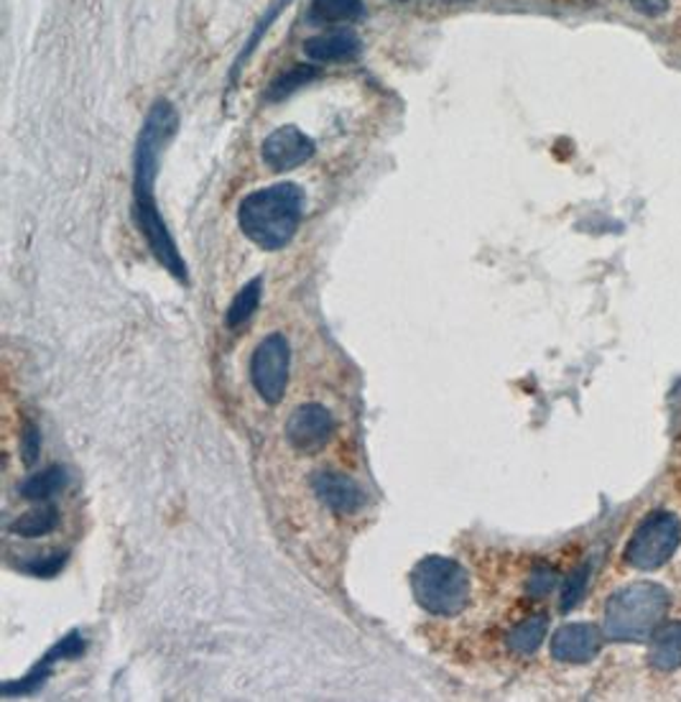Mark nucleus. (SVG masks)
<instances>
[{
  "instance_id": "obj_1",
  "label": "nucleus",
  "mask_w": 681,
  "mask_h": 702,
  "mask_svg": "<svg viewBox=\"0 0 681 702\" xmlns=\"http://www.w3.org/2000/svg\"><path fill=\"white\" fill-rule=\"evenodd\" d=\"M179 126L177 111L168 100H159L146 115L141 138L136 146V174H134V197H136V221L138 228L149 240L151 253L166 268L174 279L187 284V263L177 251V243L168 236V228L161 217L156 204V174H159V153L164 149L168 138Z\"/></svg>"
},
{
  "instance_id": "obj_2",
  "label": "nucleus",
  "mask_w": 681,
  "mask_h": 702,
  "mask_svg": "<svg viewBox=\"0 0 681 702\" xmlns=\"http://www.w3.org/2000/svg\"><path fill=\"white\" fill-rule=\"evenodd\" d=\"M304 215V192L291 181L258 189L240 202L238 223L245 238L266 251H281L297 236Z\"/></svg>"
},
{
  "instance_id": "obj_3",
  "label": "nucleus",
  "mask_w": 681,
  "mask_h": 702,
  "mask_svg": "<svg viewBox=\"0 0 681 702\" xmlns=\"http://www.w3.org/2000/svg\"><path fill=\"white\" fill-rule=\"evenodd\" d=\"M669 611V592L656 582L622 588L605 605V634L615 641H641L656 631Z\"/></svg>"
},
{
  "instance_id": "obj_4",
  "label": "nucleus",
  "mask_w": 681,
  "mask_h": 702,
  "mask_svg": "<svg viewBox=\"0 0 681 702\" xmlns=\"http://www.w3.org/2000/svg\"><path fill=\"white\" fill-rule=\"evenodd\" d=\"M416 603L431 616H459L470 603V575L450 557L429 554L412 569Z\"/></svg>"
},
{
  "instance_id": "obj_5",
  "label": "nucleus",
  "mask_w": 681,
  "mask_h": 702,
  "mask_svg": "<svg viewBox=\"0 0 681 702\" xmlns=\"http://www.w3.org/2000/svg\"><path fill=\"white\" fill-rule=\"evenodd\" d=\"M681 542V522L669 511H654L639 524L626 547V560L635 569H656L671 560Z\"/></svg>"
},
{
  "instance_id": "obj_6",
  "label": "nucleus",
  "mask_w": 681,
  "mask_h": 702,
  "mask_svg": "<svg viewBox=\"0 0 681 702\" xmlns=\"http://www.w3.org/2000/svg\"><path fill=\"white\" fill-rule=\"evenodd\" d=\"M289 365L291 348L289 340L281 333L268 335L261 340V346L253 350L251 358V381L258 391V397L266 404H278L287 393L289 384Z\"/></svg>"
},
{
  "instance_id": "obj_7",
  "label": "nucleus",
  "mask_w": 681,
  "mask_h": 702,
  "mask_svg": "<svg viewBox=\"0 0 681 702\" xmlns=\"http://www.w3.org/2000/svg\"><path fill=\"white\" fill-rule=\"evenodd\" d=\"M335 435V416L321 404H304L291 412L287 419V442L291 450L314 455L325 450Z\"/></svg>"
},
{
  "instance_id": "obj_8",
  "label": "nucleus",
  "mask_w": 681,
  "mask_h": 702,
  "mask_svg": "<svg viewBox=\"0 0 681 702\" xmlns=\"http://www.w3.org/2000/svg\"><path fill=\"white\" fill-rule=\"evenodd\" d=\"M314 156V141L297 126H281L263 143V161L274 172H291Z\"/></svg>"
},
{
  "instance_id": "obj_9",
  "label": "nucleus",
  "mask_w": 681,
  "mask_h": 702,
  "mask_svg": "<svg viewBox=\"0 0 681 702\" xmlns=\"http://www.w3.org/2000/svg\"><path fill=\"white\" fill-rule=\"evenodd\" d=\"M312 491L319 503L332 514L350 516L365 506V491L350 475L335 471H319L312 478Z\"/></svg>"
},
{
  "instance_id": "obj_10",
  "label": "nucleus",
  "mask_w": 681,
  "mask_h": 702,
  "mask_svg": "<svg viewBox=\"0 0 681 702\" xmlns=\"http://www.w3.org/2000/svg\"><path fill=\"white\" fill-rule=\"evenodd\" d=\"M600 631L590 624H567L552 636V656L559 662L584 664L600 652Z\"/></svg>"
},
{
  "instance_id": "obj_11",
  "label": "nucleus",
  "mask_w": 681,
  "mask_h": 702,
  "mask_svg": "<svg viewBox=\"0 0 681 702\" xmlns=\"http://www.w3.org/2000/svg\"><path fill=\"white\" fill-rule=\"evenodd\" d=\"M361 54V39L350 32H332L304 41V57L314 64L353 62Z\"/></svg>"
},
{
  "instance_id": "obj_12",
  "label": "nucleus",
  "mask_w": 681,
  "mask_h": 702,
  "mask_svg": "<svg viewBox=\"0 0 681 702\" xmlns=\"http://www.w3.org/2000/svg\"><path fill=\"white\" fill-rule=\"evenodd\" d=\"M651 662L656 669L671 672L681 664V620L666 624L654 631V643H651Z\"/></svg>"
},
{
  "instance_id": "obj_13",
  "label": "nucleus",
  "mask_w": 681,
  "mask_h": 702,
  "mask_svg": "<svg viewBox=\"0 0 681 702\" xmlns=\"http://www.w3.org/2000/svg\"><path fill=\"white\" fill-rule=\"evenodd\" d=\"M365 16L361 0H312V24H355Z\"/></svg>"
},
{
  "instance_id": "obj_14",
  "label": "nucleus",
  "mask_w": 681,
  "mask_h": 702,
  "mask_svg": "<svg viewBox=\"0 0 681 702\" xmlns=\"http://www.w3.org/2000/svg\"><path fill=\"white\" fill-rule=\"evenodd\" d=\"M67 482H70L67 471L60 465H51L47 471L34 473L31 478L21 482V496L28 501H47L51 496L62 493L64 488H67Z\"/></svg>"
},
{
  "instance_id": "obj_15",
  "label": "nucleus",
  "mask_w": 681,
  "mask_h": 702,
  "mask_svg": "<svg viewBox=\"0 0 681 702\" xmlns=\"http://www.w3.org/2000/svg\"><path fill=\"white\" fill-rule=\"evenodd\" d=\"M56 524H60V511H56V506H36L26 511V514H21L16 522H13L11 531L16 534V537L36 539L54 531Z\"/></svg>"
},
{
  "instance_id": "obj_16",
  "label": "nucleus",
  "mask_w": 681,
  "mask_h": 702,
  "mask_svg": "<svg viewBox=\"0 0 681 702\" xmlns=\"http://www.w3.org/2000/svg\"><path fill=\"white\" fill-rule=\"evenodd\" d=\"M548 628V618L546 616H531L518 624L514 631L508 634V647L514 649L516 654H533L544 641Z\"/></svg>"
},
{
  "instance_id": "obj_17",
  "label": "nucleus",
  "mask_w": 681,
  "mask_h": 702,
  "mask_svg": "<svg viewBox=\"0 0 681 702\" xmlns=\"http://www.w3.org/2000/svg\"><path fill=\"white\" fill-rule=\"evenodd\" d=\"M261 287H263V281L253 279L251 284H245V287L238 291L236 299H232L230 310H227V317H225L227 327H230V330H238L240 325H245V322L253 317V312L258 310Z\"/></svg>"
},
{
  "instance_id": "obj_18",
  "label": "nucleus",
  "mask_w": 681,
  "mask_h": 702,
  "mask_svg": "<svg viewBox=\"0 0 681 702\" xmlns=\"http://www.w3.org/2000/svg\"><path fill=\"white\" fill-rule=\"evenodd\" d=\"M314 77H317V70L306 67V64H302V67L289 70L287 75H281L278 79H274V85H270V90H268V100H283L287 95L299 90L302 85L312 83Z\"/></svg>"
},
{
  "instance_id": "obj_19",
  "label": "nucleus",
  "mask_w": 681,
  "mask_h": 702,
  "mask_svg": "<svg viewBox=\"0 0 681 702\" xmlns=\"http://www.w3.org/2000/svg\"><path fill=\"white\" fill-rule=\"evenodd\" d=\"M590 567H580L577 573L569 577L567 588H564V596H562V609L569 611L572 605L580 603V598L584 596V588H588V575Z\"/></svg>"
},
{
  "instance_id": "obj_20",
  "label": "nucleus",
  "mask_w": 681,
  "mask_h": 702,
  "mask_svg": "<svg viewBox=\"0 0 681 702\" xmlns=\"http://www.w3.org/2000/svg\"><path fill=\"white\" fill-rule=\"evenodd\" d=\"M556 585V573L552 567H539L537 573L529 577V596L546 598Z\"/></svg>"
},
{
  "instance_id": "obj_21",
  "label": "nucleus",
  "mask_w": 681,
  "mask_h": 702,
  "mask_svg": "<svg viewBox=\"0 0 681 702\" xmlns=\"http://www.w3.org/2000/svg\"><path fill=\"white\" fill-rule=\"evenodd\" d=\"M62 565H64V552H54L49 560H39V562H31V565H26V569L28 573H34L36 577H49L54 575Z\"/></svg>"
},
{
  "instance_id": "obj_22",
  "label": "nucleus",
  "mask_w": 681,
  "mask_h": 702,
  "mask_svg": "<svg viewBox=\"0 0 681 702\" xmlns=\"http://www.w3.org/2000/svg\"><path fill=\"white\" fill-rule=\"evenodd\" d=\"M39 450H41L39 429H36L34 424H28L26 431H24V442H21V452H24L26 463H34L36 455H39Z\"/></svg>"
},
{
  "instance_id": "obj_23",
  "label": "nucleus",
  "mask_w": 681,
  "mask_h": 702,
  "mask_svg": "<svg viewBox=\"0 0 681 702\" xmlns=\"http://www.w3.org/2000/svg\"><path fill=\"white\" fill-rule=\"evenodd\" d=\"M631 3L646 16H661V13L669 9V0H631Z\"/></svg>"
}]
</instances>
